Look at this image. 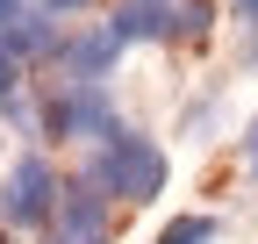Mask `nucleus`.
I'll list each match as a JSON object with an SVG mask.
<instances>
[{"mask_svg":"<svg viewBox=\"0 0 258 244\" xmlns=\"http://www.w3.org/2000/svg\"><path fill=\"white\" fill-rule=\"evenodd\" d=\"M86 179L101 194H122V201H151V194H165V151H158L151 137L137 130H115L101 144V158L86 165Z\"/></svg>","mask_w":258,"mask_h":244,"instance_id":"1","label":"nucleus"},{"mask_svg":"<svg viewBox=\"0 0 258 244\" xmlns=\"http://www.w3.org/2000/svg\"><path fill=\"white\" fill-rule=\"evenodd\" d=\"M57 172L43 165V158H22L15 165V179H8V194H0V216H8L15 230H36V223H50L57 216Z\"/></svg>","mask_w":258,"mask_h":244,"instance_id":"2","label":"nucleus"},{"mask_svg":"<svg viewBox=\"0 0 258 244\" xmlns=\"http://www.w3.org/2000/svg\"><path fill=\"white\" fill-rule=\"evenodd\" d=\"M50 130L57 137H115V108H108V94H101V79H72L64 94L50 101Z\"/></svg>","mask_w":258,"mask_h":244,"instance_id":"3","label":"nucleus"},{"mask_svg":"<svg viewBox=\"0 0 258 244\" xmlns=\"http://www.w3.org/2000/svg\"><path fill=\"white\" fill-rule=\"evenodd\" d=\"M50 244H108V201L93 179L57 194V216H50Z\"/></svg>","mask_w":258,"mask_h":244,"instance_id":"4","label":"nucleus"},{"mask_svg":"<svg viewBox=\"0 0 258 244\" xmlns=\"http://www.w3.org/2000/svg\"><path fill=\"white\" fill-rule=\"evenodd\" d=\"M108 29H115L122 43H144V36H172L179 15H172V0H122Z\"/></svg>","mask_w":258,"mask_h":244,"instance_id":"5","label":"nucleus"},{"mask_svg":"<svg viewBox=\"0 0 258 244\" xmlns=\"http://www.w3.org/2000/svg\"><path fill=\"white\" fill-rule=\"evenodd\" d=\"M115 50H122L115 29H93V36H79L72 50H64V65H72V79H101V72L115 65Z\"/></svg>","mask_w":258,"mask_h":244,"instance_id":"6","label":"nucleus"},{"mask_svg":"<svg viewBox=\"0 0 258 244\" xmlns=\"http://www.w3.org/2000/svg\"><path fill=\"white\" fill-rule=\"evenodd\" d=\"M158 244H215V223L208 216H179V223H165Z\"/></svg>","mask_w":258,"mask_h":244,"instance_id":"7","label":"nucleus"},{"mask_svg":"<svg viewBox=\"0 0 258 244\" xmlns=\"http://www.w3.org/2000/svg\"><path fill=\"white\" fill-rule=\"evenodd\" d=\"M15 79H22V65H15V50H0V101L15 94Z\"/></svg>","mask_w":258,"mask_h":244,"instance_id":"8","label":"nucleus"},{"mask_svg":"<svg viewBox=\"0 0 258 244\" xmlns=\"http://www.w3.org/2000/svg\"><path fill=\"white\" fill-rule=\"evenodd\" d=\"M22 22V0H0V29H15Z\"/></svg>","mask_w":258,"mask_h":244,"instance_id":"9","label":"nucleus"},{"mask_svg":"<svg viewBox=\"0 0 258 244\" xmlns=\"http://www.w3.org/2000/svg\"><path fill=\"white\" fill-rule=\"evenodd\" d=\"M244 151H251V172H258V122H251V137H244Z\"/></svg>","mask_w":258,"mask_h":244,"instance_id":"10","label":"nucleus"},{"mask_svg":"<svg viewBox=\"0 0 258 244\" xmlns=\"http://www.w3.org/2000/svg\"><path fill=\"white\" fill-rule=\"evenodd\" d=\"M50 8H57V15H64V8H86V0H50Z\"/></svg>","mask_w":258,"mask_h":244,"instance_id":"11","label":"nucleus"},{"mask_svg":"<svg viewBox=\"0 0 258 244\" xmlns=\"http://www.w3.org/2000/svg\"><path fill=\"white\" fill-rule=\"evenodd\" d=\"M237 8H244V15H251V22H258V0H237Z\"/></svg>","mask_w":258,"mask_h":244,"instance_id":"12","label":"nucleus"}]
</instances>
